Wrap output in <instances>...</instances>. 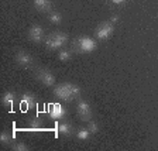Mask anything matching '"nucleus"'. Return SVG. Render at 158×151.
Segmentation results:
<instances>
[{"mask_svg": "<svg viewBox=\"0 0 158 151\" xmlns=\"http://www.w3.org/2000/svg\"><path fill=\"white\" fill-rule=\"evenodd\" d=\"M81 88L75 83H61V85L55 86L54 88V96L58 98L59 100H64V102H72L76 99L81 98Z\"/></svg>", "mask_w": 158, "mask_h": 151, "instance_id": "obj_1", "label": "nucleus"}, {"mask_svg": "<svg viewBox=\"0 0 158 151\" xmlns=\"http://www.w3.org/2000/svg\"><path fill=\"white\" fill-rule=\"evenodd\" d=\"M73 48L76 49V52L89 54V52H93V51L98 48V44H96V41L93 38H90V37L82 36L73 41Z\"/></svg>", "mask_w": 158, "mask_h": 151, "instance_id": "obj_2", "label": "nucleus"}, {"mask_svg": "<svg viewBox=\"0 0 158 151\" xmlns=\"http://www.w3.org/2000/svg\"><path fill=\"white\" fill-rule=\"evenodd\" d=\"M66 43H68V36L61 31H55L45 38V47L48 49H59Z\"/></svg>", "mask_w": 158, "mask_h": 151, "instance_id": "obj_3", "label": "nucleus"}, {"mask_svg": "<svg viewBox=\"0 0 158 151\" xmlns=\"http://www.w3.org/2000/svg\"><path fill=\"white\" fill-rule=\"evenodd\" d=\"M113 31H114V24L112 21H103V23H100L98 26L95 36L100 41H106V40H109L113 36Z\"/></svg>", "mask_w": 158, "mask_h": 151, "instance_id": "obj_4", "label": "nucleus"}, {"mask_svg": "<svg viewBox=\"0 0 158 151\" xmlns=\"http://www.w3.org/2000/svg\"><path fill=\"white\" fill-rule=\"evenodd\" d=\"M47 113H48V116L52 120H55V122H58V120H62V119H65L66 116V110L65 107H64L61 103H49L48 105V109H47Z\"/></svg>", "mask_w": 158, "mask_h": 151, "instance_id": "obj_5", "label": "nucleus"}, {"mask_svg": "<svg viewBox=\"0 0 158 151\" xmlns=\"http://www.w3.org/2000/svg\"><path fill=\"white\" fill-rule=\"evenodd\" d=\"M37 79L43 83L44 86H54L55 85V76L48 69H38L37 71Z\"/></svg>", "mask_w": 158, "mask_h": 151, "instance_id": "obj_6", "label": "nucleus"}, {"mask_svg": "<svg viewBox=\"0 0 158 151\" xmlns=\"http://www.w3.org/2000/svg\"><path fill=\"white\" fill-rule=\"evenodd\" d=\"M76 112H78L79 117L82 120H85V122L90 120V117H92V110H90V106H89V103L86 100H81L79 99L78 105H76Z\"/></svg>", "mask_w": 158, "mask_h": 151, "instance_id": "obj_7", "label": "nucleus"}, {"mask_svg": "<svg viewBox=\"0 0 158 151\" xmlns=\"http://www.w3.org/2000/svg\"><path fill=\"white\" fill-rule=\"evenodd\" d=\"M44 37H45V33H44V28L41 26H38V24H34V26L30 27L28 30V38L33 41V43L38 44L41 43L44 40Z\"/></svg>", "mask_w": 158, "mask_h": 151, "instance_id": "obj_8", "label": "nucleus"}, {"mask_svg": "<svg viewBox=\"0 0 158 151\" xmlns=\"http://www.w3.org/2000/svg\"><path fill=\"white\" fill-rule=\"evenodd\" d=\"M19 103H20L21 110H28V109L35 106V98L31 93H23L19 99Z\"/></svg>", "mask_w": 158, "mask_h": 151, "instance_id": "obj_9", "label": "nucleus"}, {"mask_svg": "<svg viewBox=\"0 0 158 151\" xmlns=\"http://www.w3.org/2000/svg\"><path fill=\"white\" fill-rule=\"evenodd\" d=\"M16 62L24 68H30V66H33V57L27 51H19L16 54Z\"/></svg>", "mask_w": 158, "mask_h": 151, "instance_id": "obj_10", "label": "nucleus"}, {"mask_svg": "<svg viewBox=\"0 0 158 151\" xmlns=\"http://www.w3.org/2000/svg\"><path fill=\"white\" fill-rule=\"evenodd\" d=\"M44 130V124H43V120L38 117V116H34L28 123V132H33V133H40Z\"/></svg>", "mask_w": 158, "mask_h": 151, "instance_id": "obj_11", "label": "nucleus"}, {"mask_svg": "<svg viewBox=\"0 0 158 151\" xmlns=\"http://www.w3.org/2000/svg\"><path fill=\"white\" fill-rule=\"evenodd\" d=\"M34 7H35L38 11H43V13H47V11H51V0H34Z\"/></svg>", "mask_w": 158, "mask_h": 151, "instance_id": "obj_12", "label": "nucleus"}, {"mask_svg": "<svg viewBox=\"0 0 158 151\" xmlns=\"http://www.w3.org/2000/svg\"><path fill=\"white\" fill-rule=\"evenodd\" d=\"M72 132H73V128H72V124L69 122H62V123H59V126H58V133L61 136H71L72 134Z\"/></svg>", "mask_w": 158, "mask_h": 151, "instance_id": "obj_13", "label": "nucleus"}, {"mask_svg": "<svg viewBox=\"0 0 158 151\" xmlns=\"http://www.w3.org/2000/svg\"><path fill=\"white\" fill-rule=\"evenodd\" d=\"M16 102H17V99L13 92H6L3 95V98H2V103L4 106H7V107H13V105Z\"/></svg>", "mask_w": 158, "mask_h": 151, "instance_id": "obj_14", "label": "nucleus"}, {"mask_svg": "<svg viewBox=\"0 0 158 151\" xmlns=\"http://www.w3.org/2000/svg\"><path fill=\"white\" fill-rule=\"evenodd\" d=\"M48 17H49V21L52 24H61V21H62V14L59 11H49Z\"/></svg>", "mask_w": 158, "mask_h": 151, "instance_id": "obj_15", "label": "nucleus"}, {"mask_svg": "<svg viewBox=\"0 0 158 151\" xmlns=\"http://www.w3.org/2000/svg\"><path fill=\"white\" fill-rule=\"evenodd\" d=\"M90 134H92V133L88 130V127H86V128H79L78 132H76V138H78V140L85 141V140H88V138L90 137Z\"/></svg>", "mask_w": 158, "mask_h": 151, "instance_id": "obj_16", "label": "nucleus"}, {"mask_svg": "<svg viewBox=\"0 0 158 151\" xmlns=\"http://www.w3.org/2000/svg\"><path fill=\"white\" fill-rule=\"evenodd\" d=\"M72 58V52L69 51V49H61L58 54V59L59 61H69V59Z\"/></svg>", "mask_w": 158, "mask_h": 151, "instance_id": "obj_17", "label": "nucleus"}, {"mask_svg": "<svg viewBox=\"0 0 158 151\" xmlns=\"http://www.w3.org/2000/svg\"><path fill=\"white\" fill-rule=\"evenodd\" d=\"M11 150H14V151H28L30 148L27 147V144H24V143H13V144H11Z\"/></svg>", "mask_w": 158, "mask_h": 151, "instance_id": "obj_18", "label": "nucleus"}, {"mask_svg": "<svg viewBox=\"0 0 158 151\" xmlns=\"http://www.w3.org/2000/svg\"><path fill=\"white\" fill-rule=\"evenodd\" d=\"M88 130H89L90 133H92V134L98 133V130H99L98 123H96L95 120H92V119H90V120H88Z\"/></svg>", "mask_w": 158, "mask_h": 151, "instance_id": "obj_19", "label": "nucleus"}, {"mask_svg": "<svg viewBox=\"0 0 158 151\" xmlns=\"http://www.w3.org/2000/svg\"><path fill=\"white\" fill-rule=\"evenodd\" d=\"M0 143H3V144H11V136L7 132H3L0 134Z\"/></svg>", "mask_w": 158, "mask_h": 151, "instance_id": "obj_20", "label": "nucleus"}, {"mask_svg": "<svg viewBox=\"0 0 158 151\" xmlns=\"http://www.w3.org/2000/svg\"><path fill=\"white\" fill-rule=\"evenodd\" d=\"M109 21H112V23L116 26V24L118 23V16H117V14H114V16H112V17H110V20H109Z\"/></svg>", "mask_w": 158, "mask_h": 151, "instance_id": "obj_21", "label": "nucleus"}, {"mask_svg": "<svg viewBox=\"0 0 158 151\" xmlns=\"http://www.w3.org/2000/svg\"><path fill=\"white\" fill-rule=\"evenodd\" d=\"M113 4H123V3H126L127 0H110Z\"/></svg>", "mask_w": 158, "mask_h": 151, "instance_id": "obj_22", "label": "nucleus"}]
</instances>
